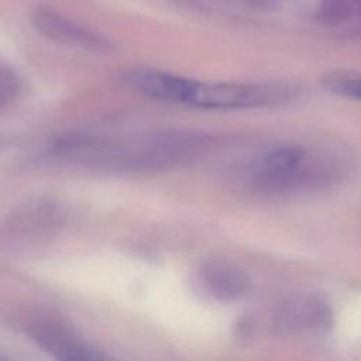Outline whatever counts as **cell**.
Here are the masks:
<instances>
[{
    "label": "cell",
    "instance_id": "5b68a950",
    "mask_svg": "<svg viewBox=\"0 0 361 361\" xmlns=\"http://www.w3.org/2000/svg\"><path fill=\"white\" fill-rule=\"evenodd\" d=\"M192 83L193 79L157 69H135L126 76V85L134 92L179 104H186Z\"/></svg>",
    "mask_w": 361,
    "mask_h": 361
},
{
    "label": "cell",
    "instance_id": "6da1fadb",
    "mask_svg": "<svg viewBox=\"0 0 361 361\" xmlns=\"http://www.w3.org/2000/svg\"><path fill=\"white\" fill-rule=\"evenodd\" d=\"M209 142L207 135L190 131H157L120 141L75 134L54 140L44 157L109 171H155L193 159Z\"/></svg>",
    "mask_w": 361,
    "mask_h": 361
},
{
    "label": "cell",
    "instance_id": "ba28073f",
    "mask_svg": "<svg viewBox=\"0 0 361 361\" xmlns=\"http://www.w3.org/2000/svg\"><path fill=\"white\" fill-rule=\"evenodd\" d=\"M6 144H7V137H4V135L0 134V149H1Z\"/></svg>",
    "mask_w": 361,
    "mask_h": 361
},
{
    "label": "cell",
    "instance_id": "277c9868",
    "mask_svg": "<svg viewBox=\"0 0 361 361\" xmlns=\"http://www.w3.org/2000/svg\"><path fill=\"white\" fill-rule=\"evenodd\" d=\"M31 23L35 31L49 41L90 52H106L111 49V42L107 38L51 8L37 7L31 14Z\"/></svg>",
    "mask_w": 361,
    "mask_h": 361
},
{
    "label": "cell",
    "instance_id": "8992f818",
    "mask_svg": "<svg viewBox=\"0 0 361 361\" xmlns=\"http://www.w3.org/2000/svg\"><path fill=\"white\" fill-rule=\"evenodd\" d=\"M323 87L340 97L358 100L361 94V82L357 73L350 71H334L323 76Z\"/></svg>",
    "mask_w": 361,
    "mask_h": 361
},
{
    "label": "cell",
    "instance_id": "52a82bcc",
    "mask_svg": "<svg viewBox=\"0 0 361 361\" xmlns=\"http://www.w3.org/2000/svg\"><path fill=\"white\" fill-rule=\"evenodd\" d=\"M20 93V80L16 72L0 61V110L10 106Z\"/></svg>",
    "mask_w": 361,
    "mask_h": 361
},
{
    "label": "cell",
    "instance_id": "9c48e42d",
    "mask_svg": "<svg viewBox=\"0 0 361 361\" xmlns=\"http://www.w3.org/2000/svg\"><path fill=\"white\" fill-rule=\"evenodd\" d=\"M0 361H3V360H0Z\"/></svg>",
    "mask_w": 361,
    "mask_h": 361
},
{
    "label": "cell",
    "instance_id": "3957f363",
    "mask_svg": "<svg viewBox=\"0 0 361 361\" xmlns=\"http://www.w3.org/2000/svg\"><path fill=\"white\" fill-rule=\"evenodd\" d=\"M313 159L296 145L274 148L262 154L252 165V180L268 190H282L312 179Z\"/></svg>",
    "mask_w": 361,
    "mask_h": 361
},
{
    "label": "cell",
    "instance_id": "7a4b0ae2",
    "mask_svg": "<svg viewBox=\"0 0 361 361\" xmlns=\"http://www.w3.org/2000/svg\"><path fill=\"white\" fill-rule=\"evenodd\" d=\"M296 96V90L274 83L199 82L193 79L186 106L214 110L254 109L285 104Z\"/></svg>",
    "mask_w": 361,
    "mask_h": 361
}]
</instances>
